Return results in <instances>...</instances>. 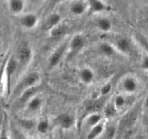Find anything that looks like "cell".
Returning <instances> with one entry per match:
<instances>
[{
    "mask_svg": "<svg viewBox=\"0 0 148 139\" xmlns=\"http://www.w3.org/2000/svg\"><path fill=\"white\" fill-rule=\"evenodd\" d=\"M61 22V16L57 13H53L48 17L46 23H45V28L51 30L56 26L59 25Z\"/></svg>",
    "mask_w": 148,
    "mask_h": 139,
    "instance_id": "obj_13",
    "label": "cell"
},
{
    "mask_svg": "<svg viewBox=\"0 0 148 139\" xmlns=\"http://www.w3.org/2000/svg\"><path fill=\"white\" fill-rule=\"evenodd\" d=\"M49 127V122L46 120H41V121L39 122L37 125V130L40 133H42V134H44L46 132L48 131Z\"/></svg>",
    "mask_w": 148,
    "mask_h": 139,
    "instance_id": "obj_23",
    "label": "cell"
},
{
    "mask_svg": "<svg viewBox=\"0 0 148 139\" xmlns=\"http://www.w3.org/2000/svg\"><path fill=\"white\" fill-rule=\"evenodd\" d=\"M88 7V2L82 1H73L70 5V12L75 16H79L83 14L85 12Z\"/></svg>",
    "mask_w": 148,
    "mask_h": 139,
    "instance_id": "obj_5",
    "label": "cell"
},
{
    "mask_svg": "<svg viewBox=\"0 0 148 139\" xmlns=\"http://www.w3.org/2000/svg\"><path fill=\"white\" fill-rule=\"evenodd\" d=\"M145 20L148 23V10H146L145 12Z\"/></svg>",
    "mask_w": 148,
    "mask_h": 139,
    "instance_id": "obj_32",
    "label": "cell"
},
{
    "mask_svg": "<svg viewBox=\"0 0 148 139\" xmlns=\"http://www.w3.org/2000/svg\"><path fill=\"white\" fill-rule=\"evenodd\" d=\"M38 91V86H33L32 88H28L26 91H25L23 94L20 95V101L23 104V103L28 102L31 98L36 96V94Z\"/></svg>",
    "mask_w": 148,
    "mask_h": 139,
    "instance_id": "obj_14",
    "label": "cell"
},
{
    "mask_svg": "<svg viewBox=\"0 0 148 139\" xmlns=\"http://www.w3.org/2000/svg\"><path fill=\"white\" fill-rule=\"evenodd\" d=\"M137 39H138V41H140V44H141L142 46H143V47L144 48V49L145 50V52H147L148 56V41L145 39V38H144L140 34H137Z\"/></svg>",
    "mask_w": 148,
    "mask_h": 139,
    "instance_id": "obj_26",
    "label": "cell"
},
{
    "mask_svg": "<svg viewBox=\"0 0 148 139\" xmlns=\"http://www.w3.org/2000/svg\"><path fill=\"white\" fill-rule=\"evenodd\" d=\"M142 66H143V67L144 68V69L148 70V56H146V57L143 59Z\"/></svg>",
    "mask_w": 148,
    "mask_h": 139,
    "instance_id": "obj_29",
    "label": "cell"
},
{
    "mask_svg": "<svg viewBox=\"0 0 148 139\" xmlns=\"http://www.w3.org/2000/svg\"><path fill=\"white\" fill-rule=\"evenodd\" d=\"M20 23L25 28H33L38 23V17L34 14H26L21 17Z\"/></svg>",
    "mask_w": 148,
    "mask_h": 139,
    "instance_id": "obj_10",
    "label": "cell"
},
{
    "mask_svg": "<svg viewBox=\"0 0 148 139\" xmlns=\"http://www.w3.org/2000/svg\"><path fill=\"white\" fill-rule=\"evenodd\" d=\"M147 81H148V80H147Z\"/></svg>",
    "mask_w": 148,
    "mask_h": 139,
    "instance_id": "obj_33",
    "label": "cell"
},
{
    "mask_svg": "<svg viewBox=\"0 0 148 139\" xmlns=\"http://www.w3.org/2000/svg\"><path fill=\"white\" fill-rule=\"evenodd\" d=\"M56 122L63 129H69L74 124V118L66 113L60 114L56 118Z\"/></svg>",
    "mask_w": 148,
    "mask_h": 139,
    "instance_id": "obj_8",
    "label": "cell"
},
{
    "mask_svg": "<svg viewBox=\"0 0 148 139\" xmlns=\"http://www.w3.org/2000/svg\"><path fill=\"white\" fill-rule=\"evenodd\" d=\"M79 76L82 82H83L84 83L89 84L93 81L94 72L90 68L85 67L79 71Z\"/></svg>",
    "mask_w": 148,
    "mask_h": 139,
    "instance_id": "obj_12",
    "label": "cell"
},
{
    "mask_svg": "<svg viewBox=\"0 0 148 139\" xmlns=\"http://www.w3.org/2000/svg\"><path fill=\"white\" fill-rule=\"evenodd\" d=\"M117 109L115 107L114 103H110L108 104L106 107H105L104 109V114L106 117H114L116 114Z\"/></svg>",
    "mask_w": 148,
    "mask_h": 139,
    "instance_id": "obj_22",
    "label": "cell"
},
{
    "mask_svg": "<svg viewBox=\"0 0 148 139\" xmlns=\"http://www.w3.org/2000/svg\"><path fill=\"white\" fill-rule=\"evenodd\" d=\"M22 123H23V127H25V128L27 129H31L32 127L34 126V123L32 121H30V120H27V121L24 120V121L22 122Z\"/></svg>",
    "mask_w": 148,
    "mask_h": 139,
    "instance_id": "obj_28",
    "label": "cell"
},
{
    "mask_svg": "<svg viewBox=\"0 0 148 139\" xmlns=\"http://www.w3.org/2000/svg\"><path fill=\"white\" fill-rule=\"evenodd\" d=\"M101 119H102V116L99 113H92L88 117V123L91 127H92L101 123Z\"/></svg>",
    "mask_w": 148,
    "mask_h": 139,
    "instance_id": "obj_21",
    "label": "cell"
},
{
    "mask_svg": "<svg viewBox=\"0 0 148 139\" xmlns=\"http://www.w3.org/2000/svg\"><path fill=\"white\" fill-rule=\"evenodd\" d=\"M114 104V105H115V107H116L117 109H119L121 108V107H123L124 105H125L126 104L125 98L121 95L117 96L115 98Z\"/></svg>",
    "mask_w": 148,
    "mask_h": 139,
    "instance_id": "obj_24",
    "label": "cell"
},
{
    "mask_svg": "<svg viewBox=\"0 0 148 139\" xmlns=\"http://www.w3.org/2000/svg\"><path fill=\"white\" fill-rule=\"evenodd\" d=\"M85 39L81 34H77L73 36L69 43L70 50L72 52H78L85 46Z\"/></svg>",
    "mask_w": 148,
    "mask_h": 139,
    "instance_id": "obj_7",
    "label": "cell"
},
{
    "mask_svg": "<svg viewBox=\"0 0 148 139\" xmlns=\"http://www.w3.org/2000/svg\"><path fill=\"white\" fill-rule=\"evenodd\" d=\"M116 134V127L115 126H110L106 130V136L107 139H114Z\"/></svg>",
    "mask_w": 148,
    "mask_h": 139,
    "instance_id": "obj_25",
    "label": "cell"
},
{
    "mask_svg": "<svg viewBox=\"0 0 148 139\" xmlns=\"http://www.w3.org/2000/svg\"><path fill=\"white\" fill-rule=\"evenodd\" d=\"M116 48L122 53H130L132 49L131 41L125 37H119L116 41Z\"/></svg>",
    "mask_w": 148,
    "mask_h": 139,
    "instance_id": "obj_3",
    "label": "cell"
},
{
    "mask_svg": "<svg viewBox=\"0 0 148 139\" xmlns=\"http://www.w3.org/2000/svg\"><path fill=\"white\" fill-rule=\"evenodd\" d=\"M144 104H145V109L148 111V96L147 97H146Z\"/></svg>",
    "mask_w": 148,
    "mask_h": 139,
    "instance_id": "obj_31",
    "label": "cell"
},
{
    "mask_svg": "<svg viewBox=\"0 0 148 139\" xmlns=\"http://www.w3.org/2000/svg\"><path fill=\"white\" fill-rule=\"evenodd\" d=\"M42 100L37 96H34L27 102V108L30 111H36L40 108Z\"/></svg>",
    "mask_w": 148,
    "mask_h": 139,
    "instance_id": "obj_19",
    "label": "cell"
},
{
    "mask_svg": "<svg viewBox=\"0 0 148 139\" xmlns=\"http://www.w3.org/2000/svg\"><path fill=\"white\" fill-rule=\"evenodd\" d=\"M0 139H9L8 136H7V131H6L5 129H2L1 130V137Z\"/></svg>",
    "mask_w": 148,
    "mask_h": 139,
    "instance_id": "obj_30",
    "label": "cell"
},
{
    "mask_svg": "<svg viewBox=\"0 0 148 139\" xmlns=\"http://www.w3.org/2000/svg\"><path fill=\"white\" fill-rule=\"evenodd\" d=\"M121 86H122L123 90L126 93L132 94V93L136 92L138 88V83L135 78L131 76H128L123 80Z\"/></svg>",
    "mask_w": 148,
    "mask_h": 139,
    "instance_id": "obj_4",
    "label": "cell"
},
{
    "mask_svg": "<svg viewBox=\"0 0 148 139\" xmlns=\"http://www.w3.org/2000/svg\"><path fill=\"white\" fill-rule=\"evenodd\" d=\"M32 56V51L29 46H22L18 52V61L19 63L22 65H25L30 62Z\"/></svg>",
    "mask_w": 148,
    "mask_h": 139,
    "instance_id": "obj_9",
    "label": "cell"
},
{
    "mask_svg": "<svg viewBox=\"0 0 148 139\" xmlns=\"http://www.w3.org/2000/svg\"><path fill=\"white\" fill-rule=\"evenodd\" d=\"M104 130V125L102 122L99 123L97 125L91 127L90 130L88 133L87 138L88 139H96Z\"/></svg>",
    "mask_w": 148,
    "mask_h": 139,
    "instance_id": "obj_16",
    "label": "cell"
},
{
    "mask_svg": "<svg viewBox=\"0 0 148 139\" xmlns=\"http://www.w3.org/2000/svg\"><path fill=\"white\" fill-rule=\"evenodd\" d=\"M66 44L64 43V44L59 46V47L58 48V49H56V50L53 52V54L51 56L50 59H49V64H50L51 67L56 66V65L60 62L62 57H63L65 51H66Z\"/></svg>",
    "mask_w": 148,
    "mask_h": 139,
    "instance_id": "obj_6",
    "label": "cell"
},
{
    "mask_svg": "<svg viewBox=\"0 0 148 139\" xmlns=\"http://www.w3.org/2000/svg\"><path fill=\"white\" fill-rule=\"evenodd\" d=\"M67 32V28L64 25L59 24L50 30L51 37L53 39H59L64 36Z\"/></svg>",
    "mask_w": 148,
    "mask_h": 139,
    "instance_id": "obj_15",
    "label": "cell"
},
{
    "mask_svg": "<svg viewBox=\"0 0 148 139\" xmlns=\"http://www.w3.org/2000/svg\"><path fill=\"white\" fill-rule=\"evenodd\" d=\"M88 4L89 10L94 13L104 12L108 9V6L103 1H98V0H91L88 1Z\"/></svg>",
    "mask_w": 148,
    "mask_h": 139,
    "instance_id": "obj_11",
    "label": "cell"
},
{
    "mask_svg": "<svg viewBox=\"0 0 148 139\" xmlns=\"http://www.w3.org/2000/svg\"><path fill=\"white\" fill-rule=\"evenodd\" d=\"M100 51L105 56H112L115 52L114 48L112 45L108 43H103L100 45Z\"/></svg>",
    "mask_w": 148,
    "mask_h": 139,
    "instance_id": "obj_20",
    "label": "cell"
},
{
    "mask_svg": "<svg viewBox=\"0 0 148 139\" xmlns=\"http://www.w3.org/2000/svg\"><path fill=\"white\" fill-rule=\"evenodd\" d=\"M39 79H40V75H39L38 72H30L29 75L25 77L23 81L14 88V96H20V94H23L25 91H26L28 88L36 86V84L38 82Z\"/></svg>",
    "mask_w": 148,
    "mask_h": 139,
    "instance_id": "obj_1",
    "label": "cell"
},
{
    "mask_svg": "<svg viewBox=\"0 0 148 139\" xmlns=\"http://www.w3.org/2000/svg\"><path fill=\"white\" fill-rule=\"evenodd\" d=\"M97 27L103 32L109 31L111 28V22L106 17H101L97 20Z\"/></svg>",
    "mask_w": 148,
    "mask_h": 139,
    "instance_id": "obj_18",
    "label": "cell"
},
{
    "mask_svg": "<svg viewBox=\"0 0 148 139\" xmlns=\"http://www.w3.org/2000/svg\"><path fill=\"white\" fill-rule=\"evenodd\" d=\"M111 88H112V87H111V84H110V83L106 84L105 85H103V86L101 88V94L103 96L107 95V94H108V93L111 91Z\"/></svg>",
    "mask_w": 148,
    "mask_h": 139,
    "instance_id": "obj_27",
    "label": "cell"
},
{
    "mask_svg": "<svg viewBox=\"0 0 148 139\" xmlns=\"http://www.w3.org/2000/svg\"><path fill=\"white\" fill-rule=\"evenodd\" d=\"M17 67V62L14 58H10L6 62L5 66L3 69L2 76L5 75V87L7 88V91H10V83H11L12 77L15 72Z\"/></svg>",
    "mask_w": 148,
    "mask_h": 139,
    "instance_id": "obj_2",
    "label": "cell"
},
{
    "mask_svg": "<svg viewBox=\"0 0 148 139\" xmlns=\"http://www.w3.org/2000/svg\"><path fill=\"white\" fill-rule=\"evenodd\" d=\"M9 7L13 13L18 14L24 9V2L21 0H12L9 3Z\"/></svg>",
    "mask_w": 148,
    "mask_h": 139,
    "instance_id": "obj_17",
    "label": "cell"
}]
</instances>
